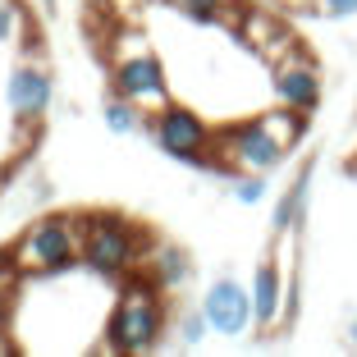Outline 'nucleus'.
<instances>
[{"instance_id":"20","label":"nucleus","mask_w":357,"mask_h":357,"mask_svg":"<svg viewBox=\"0 0 357 357\" xmlns=\"http://www.w3.org/2000/svg\"><path fill=\"white\" fill-rule=\"evenodd\" d=\"M353 344H357V321H353Z\"/></svg>"},{"instance_id":"8","label":"nucleus","mask_w":357,"mask_h":357,"mask_svg":"<svg viewBox=\"0 0 357 357\" xmlns=\"http://www.w3.org/2000/svg\"><path fill=\"white\" fill-rule=\"evenodd\" d=\"M275 92L289 110H312L321 101V78L307 69V64H284L280 74H275Z\"/></svg>"},{"instance_id":"3","label":"nucleus","mask_w":357,"mask_h":357,"mask_svg":"<svg viewBox=\"0 0 357 357\" xmlns=\"http://www.w3.org/2000/svg\"><path fill=\"white\" fill-rule=\"evenodd\" d=\"M142 252V238L128 220L115 215H87L83 220V243H78V257L92 266L96 275H124L137 266Z\"/></svg>"},{"instance_id":"7","label":"nucleus","mask_w":357,"mask_h":357,"mask_svg":"<svg viewBox=\"0 0 357 357\" xmlns=\"http://www.w3.org/2000/svg\"><path fill=\"white\" fill-rule=\"evenodd\" d=\"M115 92L133 105H165V74L151 55H133L115 69Z\"/></svg>"},{"instance_id":"17","label":"nucleus","mask_w":357,"mask_h":357,"mask_svg":"<svg viewBox=\"0 0 357 357\" xmlns=\"http://www.w3.org/2000/svg\"><path fill=\"white\" fill-rule=\"evenodd\" d=\"M357 14V0H326V19H348Z\"/></svg>"},{"instance_id":"5","label":"nucleus","mask_w":357,"mask_h":357,"mask_svg":"<svg viewBox=\"0 0 357 357\" xmlns=\"http://www.w3.org/2000/svg\"><path fill=\"white\" fill-rule=\"evenodd\" d=\"M294 119L289 115H271V119H257V124H238L225 133V156H229V165L238 169H271L275 160L289 151V142H294Z\"/></svg>"},{"instance_id":"4","label":"nucleus","mask_w":357,"mask_h":357,"mask_svg":"<svg viewBox=\"0 0 357 357\" xmlns=\"http://www.w3.org/2000/svg\"><path fill=\"white\" fill-rule=\"evenodd\" d=\"M156 142L165 156L183 160V165H197V169H215L225 174L229 169V156L220 151H211V133L192 110H178V105H160V119H156Z\"/></svg>"},{"instance_id":"2","label":"nucleus","mask_w":357,"mask_h":357,"mask_svg":"<svg viewBox=\"0 0 357 357\" xmlns=\"http://www.w3.org/2000/svg\"><path fill=\"white\" fill-rule=\"evenodd\" d=\"M78 257V220L69 215H51V220H37L10 252L14 271H32V275H46V271H64V266Z\"/></svg>"},{"instance_id":"13","label":"nucleus","mask_w":357,"mask_h":357,"mask_svg":"<svg viewBox=\"0 0 357 357\" xmlns=\"http://www.w3.org/2000/svg\"><path fill=\"white\" fill-rule=\"evenodd\" d=\"M156 275H160V284H178L188 275V266H183V257H178L174 248H165V252L156 257Z\"/></svg>"},{"instance_id":"6","label":"nucleus","mask_w":357,"mask_h":357,"mask_svg":"<svg viewBox=\"0 0 357 357\" xmlns=\"http://www.w3.org/2000/svg\"><path fill=\"white\" fill-rule=\"evenodd\" d=\"M202 316L215 335H243L248 321H252V298L238 280H215L211 294L202 298Z\"/></svg>"},{"instance_id":"11","label":"nucleus","mask_w":357,"mask_h":357,"mask_svg":"<svg viewBox=\"0 0 357 357\" xmlns=\"http://www.w3.org/2000/svg\"><path fill=\"white\" fill-rule=\"evenodd\" d=\"M307 206V174L294 183V192L280 202V211H275V229H289V225H298V215H303Z\"/></svg>"},{"instance_id":"9","label":"nucleus","mask_w":357,"mask_h":357,"mask_svg":"<svg viewBox=\"0 0 357 357\" xmlns=\"http://www.w3.org/2000/svg\"><path fill=\"white\" fill-rule=\"evenodd\" d=\"M46 101H51V78H46L42 69H19V74L10 78V105H14L19 119L42 115Z\"/></svg>"},{"instance_id":"12","label":"nucleus","mask_w":357,"mask_h":357,"mask_svg":"<svg viewBox=\"0 0 357 357\" xmlns=\"http://www.w3.org/2000/svg\"><path fill=\"white\" fill-rule=\"evenodd\" d=\"M105 124L115 128V133H133L137 128V105L128 96H115V101L105 105Z\"/></svg>"},{"instance_id":"14","label":"nucleus","mask_w":357,"mask_h":357,"mask_svg":"<svg viewBox=\"0 0 357 357\" xmlns=\"http://www.w3.org/2000/svg\"><path fill=\"white\" fill-rule=\"evenodd\" d=\"M225 5H229V0H178V10L192 14V19H202V23H215L225 14Z\"/></svg>"},{"instance_id":"1","label":"nucleus","mask_w":357,"mask_h":357,"mask_svg":"<svg viewBox=\"0 0 357 357\" xmlns=\"http://www.w3.org/2000/svg\"><path fill=\"white\" fill-rule=\"evenodd\" d=\"M160 330H165V303L156 298V289L137 284V289H124L110 326H105V339L115 353H147L160 339Z\"/></svg>"},{"instance_id":"19","label":"nucleus","mask_w":357,"mask_h":357,"mask_svg":"<svg viewBox=\"0 0 357 357\" xmlns=\"http://www.w3.org/2000/svg\"><path fill=\"white\" fill-rule=\"evenodd\" d=\"M0 321H5V289H0Z\"/></svg>"},{"instance_id":"16","label":"nucleus","mask_w":357,"mask_h":357,"mask_svg":"<svg viewBox=\"0 0 357 357\" xmlns=\"http://www.w3.org/2000/svg\"><path fill=\"white\" fill-rule=\"evenodd\" d=\"M14 32H19V10H14L10 0H0V42H10Z\"/></svg>"},{"instance_id":"10","label":"nucleus","mask_w":357,"mask_h":357,"mask_svg":"<svg viewBox=\"0 0 357 357\" xmlns=\"http://www.w3.org/2000/svg\"><path fill=\"white\" fill-rule=\"evenodd\" d=\"M280 307H284L280 271H275L271 261H261L257 275H252V321H257V326H271L275 316H280Z\"/></svg>"},{"instance_id":"15","label":"nucleus","mask_w":357,"mask_h":357,"mask_svg":"<svg viewBox=\"0 0 357 357\" xmlns=\"http://www.w3.org/2000/svg\"><path fill=\"white\" fill-rule=\"evenodd\" d=\"M234 197H238L243 206H252V202H261V197H266V183H261V178H243L238 188H234Z\"/></svg>"},{"instance_id":"18","label":"nucleus","mask_w":357,"mask_h":357,"mask_svg":"<svg viewBox=\"0 0 357 357\" xmlns=\"http://www.w3.org/2000/svg\"><path fill=\"white\" fill-rule=\"evenodd\" d=\"M202 330H206V316H183V339H188V344H197Z\"/></svg>"}]
</instances>
